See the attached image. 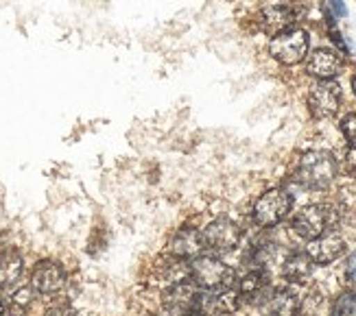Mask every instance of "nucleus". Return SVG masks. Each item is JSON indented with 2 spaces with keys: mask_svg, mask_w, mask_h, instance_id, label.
<instances>
[{
  "mask_svg": "<svg viewBox=\"0 0 356 316\" xmlns=\"http://www.w3.org/2000/svg\"><path fill=\"white\" fill-rule=\"evenodd\" d=\"M339 170V162L328 151H308L300 157L296 168V181L308 190H326Z\"/></svg>",
  "mask_w": 356,
  "mask_h": 316,
  "instance_id": "obj_1",
  "label": "nucleus"
},
{
  "mask_svg": "<svg viewBox=\"0 0 356 316\" xmlns=\"http://www.w3.org/2000/svg\"><path fill=\"white\" fill-rule=\"evenodd\" d=\"M191 283L201 290H225L234 283V271L212 256L191 260Z\"/></svg>",
  "mask_w": 356,
  "mask_h": 316,
  "instance_id": "obj_2",
  "label": "nucleus"
},
{
  "mask_svg": "<svg viewBox=\"0 0 356 316\" xmlns=\"http://www.w3.org/2000/svg\"><path fill=\"white\" fill-rule=\"evenodd\" d=\"M337 212L330 208V205H306L304 210L298 212V216L293 218V229L304 240H315L321 233H326L328 227L334 223Z\"/></svg>",
  "mask_w": 356,
  "mask_h": 316,
  "instance_id": "obj_3",
  "label": "nucleus"
},
{
  "mask_svg": "<svg viewBox=\"0 0 356 316\" xmlns=\"http://www.w3.org/2000/svg\"><path fill=\"white\" fill-rule=\"evenodd\" d=\"M291 208H293V199L286 190L282 188L267 190L254 205V220L258 227H273L286 218Z\"/></svg>",
  "mask_w": 356,
  "mask_h": 316,
  "instance_id": "obj_4",
  "label": "nucleus"
},
{
  "mask_svg": "<svg viewBox=\"0 0 356 316\" xmlns=\"http://www.w3.org/2000/svg\"><path fill=\"white\" fill-rule=\"evenodd\" d=\"M269 53L275 61L284 63V66H296L308 53V35L302 28H289L271 40Z\"/></svg>",
  "mask_w": 356,
  "mask_h": 316,
  "instance_id": "obj_5",
  "label": "nucleus"
},
{
  "mask_svg": "<svg viewBox=\"0 0 356 316\" xmlns=\"http://www.w3.org/2000/svg\"><path fill=\"white\" fill-rule=\"evenodd\" d=\"M238 306H241V294L232 288L197 290L193 312L199 316H225V314H234Z\"/></svg>",
  "mask_w": 356,
  "mask_h": 316,
  "instance_id": "obj_6",
  "label": "nucleus"
},
{
  "mask_svg": "<svg viewBox=\"0 0 356 316\" xmlns=\"http://www.w3.org/2000/svg\"><path fill=\"white\" fill-rule=\"evenodd\" d=\"M204 249L210 253H229L241 242V227L229 218H216L201 231Z\"/></svg>",
  "mask_w": 356,
  "mask_h": 316,
  "instance_id": "obj_7",
  "label": "nucleus"
},
{
  "mask_svg": "<svg viewBox=\"0 0 356 316\" xmlns=\"http://www.w3.org/2000/svg\"><path fill=\"white\" fill-rule=\"evenodd\" d=\"M149 281L153 286H160L162 290L177 286V283H184V281H191V262L171 258L164 253L162 258H158L151 264Z\"/></svg>",
  "mask_w": 356,
  "mask_h": 316,
  "instance_id": "obj_8",
  "label": "nucleus"
},
{
  "mask_svg": "<svg viewBox=\"0 0 356 316\" xmlns=\"http://www.w3.org/2000/svg\"><path fill=\"white\" fill-rule=\"evenodd\" d=\"M308 107L315 118H332L341 107V88L332 81H319L308 94Z\"/></svg>",
  "mask_w": 356,
  "mask_h": 316,
  "instance_id": "obj_9",
  "label": "nucleus"
},
{
  "mask_svg": "<svg viewBox=\"0 0 356 316\" xmlns=\"http://www.w3.org/2000/svg\"><path fill=\"white\" fill-rule=\"evenodd\" d=\"M31 288L40 294H46V297L59 294L66 288L64 268H61L57 262H51V260L38 262L33 268V275H31Z\"/></svg>",
  "mask_w": 356,
  "mask_h": 316,
  "instance_id": "obj_10",
  "label": "nucleus"
},
{
  "mask_svg": "<svg viewBox=\"0 0 356 316\" xmlns=\"http://www.w3.org/2000/svg\"><path fill=\"white\" fill-rule=\"evenodd\" d=\"M204 251V238H201V231L193 227H181L177 229L166 242V256L177 258V260H195L201 256Z\"/></svg>",
  "mask_w": 356,
  "mask_h": 316,
  "instance_id": "obj_11",
  "label": "nucleus"
},
{
  "mask_svg": "<svg viewBox=\"0 0 356 316\" xmlns=\"http://www.w3.org/2000/svg\"><path fill=\"white\" fill-rule=\"evenodd\" d=\"M346 251V240L339 233H321L319 238L308 240L306 253L315 264L326 266L334 260H339Z\"/></svg>",
  "mask_w": 356,
  "mask_h": 316,
  "instance_id": "obj_12",
  "label": "nucleus"
},
{
  "mask_svg": "<svg viewBox=\"0 0 356 316\" xmlns=\"http://www.w3.org/2000/svg\"><path fill=\"white\" fill-rule=\"evenodd\" d=\"M195 297H197V288L191 281H184V283H177V286L162 290L160 306L166 314L179 316L184 312H193Z\"/></svg>",
  "mask_w": 356,
  "mask_h": 316,
  "instance_id": "obj_13",
  "label": "nucleus"
},
{
  "mask_svg": "<svg viewBox=\"0 0 356 316\" xmlns=\"http://www.w3.org/2000/svg\"><path fill=\"white\" fill-rule=\"evenodd\" d=\"M260 28L269 35H280L284 31L293 28L296 22V11L291 5H267L260 11Z\"/></svg>",
  "mask_w": 356,
  "mask_h": 316,
  "instance_id": "obj_14",
  "label": "nucleus"
},
{
  "mask_svg": "<svg viewBox=\"0 0 356 316\" xmlns=\"http://www.w3.org/2000/svg\"><path fill=\"white\" fill-rule=\"evenodd\" d=\"M341 68H343L341 57L328 49H319L306 59V72L321 78V81H330V78H334L341 72Z\"/></svg>",
  "mask_w": 356,
  "mask_h": 316,
  "instance_id": "obj_15",
  "label": "nucleus"
},
{
  "mask_svg": "<svg viewBox=\"0 0 356 316\" xmlns=\"http://www.w3.org/2000/svg\"><path fill=\"white\" fill-rule=\"evenodd\" d=\"M267 316H298L300 312V299L291 288L271 290L267 299L262 301Z\"/></svg>",
  "mask_w": 356,
  "mask_h": 316,
  "instance_id": "obj_16",
  "label": "nucleus"
},
{
  "mask_svg": "<svg viewBox=\"0 0 356 316\" xmlns=\"http://www.w3.org/2000/svg\"><path fill=\"white\" fill-rule=\"evenodd\" d=\"M241 299H250V301H265L267 294L271 292L269 288V275L265 273V268H254L238 281Z\"/></svg>",
  "mask_w": 356,
  "mask_h": 316,
  "instance_id": "obj_17",
  "label": "nucleus"
},
{
  "mask_svg": "<svg viewBox=\"0 0 356 316\" xmlns=\"http://www.w3.org/2000/svg\"><path fill=\"white\" fill-rule=\"evenodd\" d=\"M315 262L308 258V253H291L282 264V275L289 283H306L313 277Z\"/></svg>",
  "mask_w": 356,
  "mask_h": 316,
  "instance_id": "obj_18",
  "label": "nucleus"
},
{
  "mask_svg": "<svg viewBox=\"0 0 356 316\" xmlns=\"http://www.w3.org/2000/svg\"><path fill=\"white\" fill-rule=\"evenodd\" d=\"M24 271L22 258L15 251L0 253V288H13Z\"/></svg>",
  "mask_w": 356,
  "mask_h": 316,
  "instance_id": "obj_19",
  "label": "nucleus"
},
{
  "mask_svg": "<svg viewBox=\"0 0 356 316\" xmlns=\"http://www.w3.org/2000/svg\"><path fill=\"white\" fill-rule=\"evenodd\" d=\"M302 316H332V306L317 292H311L304 301H300V312Z\"/></svg>",
  "mask_w": 356,
  "mask_h": 316,
  "instance_id": "obj_20",
  "label": "nucleus"
},
{
  "mask_svg": "<svg viewBox=\"0 0 356 316\" xmlns=\"http://www.w3.org/2000/svg\"><path fill=\"white\" fill-rule=\"evenodd\" d=\"M332 316H356V290H346L332 303Z\"/></svg>",
  "mask_w": 356,
  "mask_h": 316,
  "instance_id": "obj_21",
  "label": "nucleus"
},
{
  "mask_svg": "<svg viewBox=\"0 0 356 316\" xmlns=\"http://www.w3.org/2000/svg\"><path fill=\"white\" fill-rule=\"evenodd\" d=\"M341 133L350 142V147H356V114H348L341 120Z\"/></svg>",
  "mask_w": 356,
  "mask_h": 316,
  "instance_id": "obj_22",
  "label": "nucleus"
},
{
  "mask_svg": "<svg viewBox=\"0 0 356 316\" xmlns=\"http://www.w3.org/2000/svg\"><path fill=\"white\" fill-rule=\"evenodd\" d=\"M341 170L346 172V175H354V172H356V147H350V149L343 153Z\"/></svg>",
  "mask_w": 356,
  "mask_h": 316,
  "instance_id": "obj_23",
  "label": "nucleus"
},
{
  "mask_svg": "<svg viewBox=\"0 0 356 316\" xmlns=\"http://www.w3.org/2000/svg\"><path fill=\"white\" fill-rule=\"evenodd\" d=\"M44 316H76V312H74L70 306H64V303H61V306H53Z\"/></svg>",
  "mask_w": 356,
  "mask_h": 316,
  "instance_id": "obj_24",
  "label": "nucleus"
},
{
  "mask_svg": "<svg viewBox=\"0 0 356 316\" xmlns=\"http://www.w3.org/2000/svg\"><path fill=\"white\" fill-rule=\"evenodd\" d=\"M346 277H348L350 283H354V286H356V253H352V256L348 258V262H346Z\"/></svg>",
  "mask_w": 356,
  "mask_h": 316,
  "instance_id": "obj_25",
  "label": "nucleus"
},
{
  "mask_svg": "<svg viewBox=\"0 0 356 316\" xmlns=\"http://www.w3.org/2000/svg\"><path fill=\"white\" fill-rule=\"evenodd\" d=\"M330 40H332V42H334V44L339 46V49L343 51V53H348V46H346V42L341 40V35H339V31H337V28H332V31H330Z\"/></svg>",
  "mask_w": 356,
  "mask_h": 316,
  "instance_id": "obj_26",
  "label": "nucleus"
},
{
  "mask_svg": "<svg viewBox=\"0 0 356 316\" xmlns=\"http://www.w3.org/2000/svg\"><path fill=\"white\" fill-rule=\"evenodd\" d=\"M330 7L334 9L337 15H346V5L341 3V0H330Z\"/></svg>",
  "mask_w": 356,
  "mask_h": 316,
  "instance_id": "obj_27",
  "label": "nucleus"
},
{
  "mask_svg": "<svg viewBox=\"0 0 356 316\" xmlns=\"http://www.w3.org/2000/svg\"><path fill=\"white\" fill-rule=\"evenodd\" d=\"M5 310H7V308H5V301L0 299V316H5Z\"/></svg>",
  "mask_w": 356,
  "mask_h": 316,
  "instance_id": "obj_28",
  "label": "nucleus"
},
{
  "mask_svg": "<svg viewBox=\"0 0 356 316\" xmlns=\"http://www.w3.org/2000/svg\"><path fill=\"white\" fill-rule=\"evenodd\" d=\"M352 90H354V94H356V76H352Z\"/></svg>",
  "mask_w": 356,
  "mask_h": 316,
  "instance_id": "obj_29",
  "label": "nucleus"
},
{
  "mask_svg": "<svg viewBox=\"0 0 356 316\" xmlns=\"http://www.w3.org/2000/svg\"><path fill=\"white\" fill-rule=\"evenodd\" d=\"M179 316H199V314H195V312H184V314H179Z\"/></svg>",
  "mask_w": 356,
  "mask_h": 316,
  "instance_id": "obj_30",
  "label": "nucleus"
}]
</instances>
